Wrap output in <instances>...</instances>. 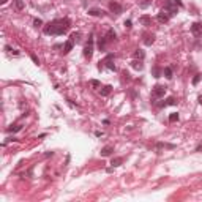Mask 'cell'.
I'll return each instance as SVG.
<instances>
[{"mask_svg": "<svg viewBox=\"0 0 202 202\" xmlns=\"http://www.w3.org/2000/svg\"><path fill=\"white\" fill-rule=\"evenodd\" d=\"M71 29V21L68 18H62V19H54L49 24L44 25V33L46 35H63Z\"/></svg>", "mask_w": 202, "mask_h": 202, "instance_id": "6da1fadb", "label": "cell"}, {"mask_svg": "<svg viewBox=\"0 0 202 202\" xmlns=\"http://www.w3.org/2000/svg\"><path fill=\"white\" fill-rule=\"evenodd\" d=\"M166 85H161V84H156V85L152 89V100H160L166 95Z\"/></svg>", "mask_w": 202, "mask_h": 202, "instance_id": "7a4b0ae2", "label": "cell"}, {"mask_svg": "<svg viewBox=\"0 0 202 202\" xmlns=\"http://www.w3.org/2000/svg\"><path fill=\"white\" fill-rule=\"evenodd\" d=\"M103 66H106L107 70H111V71H115V65H114V54H107L106 55V59L103 60V62H100V65H98V68L101 70Z\"/></svg>", "mask_w": 202, "mask_h": 202, "instance_id": "3957f363", "label": "cell"}, {"mask_svg": "<svg viewBox=\"0 0 202 202\" xmlns=\"http://www.w3.org/2000/svg\"><path fill=\"white\" fill-rule=\"evenodd\" d=\"M163 10H164V11H166L169 16H174V14H177V13H178V6L174 3V0H167Z\"/></svg>", "mask_w": 202, "mask_h": 202, "instance_id": "277c9868", "label": "cell"}, {"mask_svg": "<svg viewBox=\"0 0 202 202\" xmlns=\"http://www.w3.org/2000/svg\"><path fill=\"white\" fill-rule=\"evenodd\" d=\"M92 55H93V35H90L89 43H87V46L84 48V57L90 60V59H92Z\"/></svg>", "mask_w": 202, "mask_h": 202, "instance_id": "5b68a950", "label": "cell"}, {"mask_svg": "<svg viewBox=\"0 0 202 202\" xmlns=\"http://www.w3.org/2000/svg\"><path fill=\"white\" fill-rule=\"evenodd\" d=\"M109 10L112 13H115V14H122V13H123L122 5H120V3H117V2H114V0H111V2H109Z\"/></svg>", "mask_w": 202, "mask_h": 202, "instance_id": "8992f818", "label": "cell"}, {"mask_svg": "<svg viewBox=\"0 0 202 202\" xmlns=\"http://www.w3.org/2000/svg\"><path fill=\"white\" fill-rule=\"evenodd\" d=\"M191 33L194 36H202V22H194L191 25Z\"/></svg>", "mask_w": 202, "mask_h": 202, "instance_id": "52a82bcc", "label": "cell"}, {"mask_svg": "<svg viewBox=\"0 0 202 202\" xmlns=\"http://www.w3.org/2000/svg\"><path fill=\"white\" fill-rule=\"evenodd\" d=\"M169 18H171V16L167 14V13L164 11V10H163V11H160V13H158V16H156L158 22H161V24H166V22L169 21Z\"/></svg>", "mask_w": 202, "mask_h": 202, "instance_id": "ba28073f", "label": "cell"}, {"mask_svg": "<svg viewBox=\"0 0 202 202\" xmlns=\"http://www.w3.org/2000/svg\"><path fill=\"white\" fill-rule=\"evenodd\" d=\"M175 104H177L175 98H174V96H169V98L164 101V103H158L156 106H158V107H166V106H175Z\"/></svg>", "mask_w": 202, "mask_h": 202, "instance_id": "9c48e42d", "label": "cell"}, {"mask_svg": "<svg viewBox=\"0 0 202 202\" xmlns=\"http://www.w3.org/2000/svg\"><path fill=\"white\" fill-rule=\"evenodd\" d=\"M153 43H155V35L153 33H145V35H144V44L152 46Z\"/></svg>", "mask_w": 202, "mask_h": 202, "instance_id": "30bf717a", "label": "cell"}, {"mask_svg": "<svg viewBox=\"0 0 202 202\" xmlns=\"http://www.w3.org/2000/svg\"><path fill=\"white\" fill-rule=\"evenodd\" d=\"M112 152H114V147L112 145H106V147H103V149H101V156H111V155H112Z\"/></svg>", "mask_w": 202, "mask_h": 202, "instance_id": "8fae6325", "label": "cell"}, {"mask_svg": "<svg viewBox=\"0 0 202 202\" xmlns=\"http://www.w3.org/2000/svg\"><path fill=\"white\" fill-rule=\"evenodd\" d=\"M161 149H175V145H172V144L158 142V144H156V153H161Z\"/></svg>", "mask_w": 202, "mask_h": 202, "instance_id": "7c38bea8", "label": "cell"}, {"mask_svg": "<svg viewBox=\"0 0 202 202\" xmlns=\"http://www.w3.org/2000/svg\"><path fill=\"white\" fill-rule=\"evenodd\" d=\"M133 57H134V60H144V57H145V52H144L142 49H136L133 52Z\"/></svg>", "mask_w": 202, "mask_h": 202, "instance_id": "4fadbf2b", "label": "cell"}, {"mask_svg": "<svg viewBox=\"0 0 202 202\" xmlns=\"http://www.w3.org/2000/svg\"><path fill=\"white\" fill-rule=\"evenodd\" d=\"M139 22L142 25L149 27V25H152V18H150V16H147V14H144V16H141V18H139Z\"/></svg>", "mask_w": 202, "mask_h": 202, "instance_id": "5bb4252c", "label": "cell"}, {"mask_svg": "<svg viewBox=\"0 0 202 202\" xmlns=\"http://www.w3.org/2000/svg\"><path fill=\"white\" fill-rule=\"evenodd\" d=\"M115 38H117V33L114 32V29H109V30L106 32V40H107V43H109V41H114Z\"/></svg>", "mask_w": 202, "mask_h": 202, "instance_id": "9a60e30c", "label": "cell"}, {"mask_svg": "<svg viewBox=\"0 0 202 202\" xmlns=\"http://www.w3.org/2000/svg\"><path fill=\"white\" fill-rule=\"evenodd\" d=\"M73 46H74V41H73V40H68V41L63 44V54H68L70 50L73 49Z\"/></svg>", "mask_w": 202, "mask_h": 202, "instance_id": "2e32d148", "label": "cell"}, {"mask_svg": "<svg viewBox=\"0 0 202 202\" xmlns=\"http://www.w3.org/2000/svg\"><path fill=\"white\" fill-rule=\"evenodd\" d=\"M111 92H112V85H104V87H101V90H100L101 96H107Z\"/></svg>", "mask_w": 202, "mask_h": 202, "instance_id": "e0dca14e", "label": "cell"}, {"mask_svg": "<svg viewBox=\"0 0 202 202\" xmlns=\"http://www.w3.org/2000/svg\"><path fill=\"white\" fill-rule=\"evenodd\" d=\"M131 66H133L134 70H137V71H141V70L144 68V65H142V60H133V62H131Z\"/></svg>", "mask_w": 202, "mask_h": 202, "instance_id": "ac0fdd59", "label": "cell"}, {"mask_svg": "<svg viewBox=\"0 0 202 202\" xmlns=\"http://www.w3.org/2000/svg\"><path fill=\"white\" fill-rule=\"evenodd\" d=\"M89 14L90 16H104V11L100 8H92V10H89Z\"/></svg>", "mask_w": 202, "mask_h": 202, "instance_id": "d6986e66", "label": "cell"}, {"mask_svg": "<svg viewBox=\"0 0 202 202\" xmlns=\"http://www.w3.org/2000/svg\"><path fill=\"white\" fill-rule=\"evenodd\" d=\"M137 3H139V8L145 10V8H149V6L152 5V0H139Z\"/></svg>", "mask_w": 202, "mask_h": 202, "instance_id": "ffe728a7", "label": "cell"}, {"mask_svg": "<svg viewBox=\"0 0 202 202\" xmlns=\"http://www.w3.org/2000/svg\"><path fill=\"white\" fill-rule=\"evenodd\" d=\"M163 73H164V76H166V79H172V68L171 66H166V68L163 70Z\"/></svg>", "mask_w": 202, "mask_h": 202, "instance_id": "44dd1931", "label": "cell"}, {"mask_svg": "<svg viewBox=\"0 0 202 202\" xmlns=\"http://www.w3.org/2000/svg\"><path fill=\"white\" fill-rule=\"evenodd\" d=\"M106 43H107L106 36L100 38V40H98V49H100V50H104V48H106Z\"/></svg>", "mask_w": 202, "mask_h": 202, "instance_id": "7402d4cb", "label": "cell"}, {"mask_svg": "<svg viewBox=\"0 0 202 202\" xmlns=\"http://www.w3.org/2000/svg\"><path fill=\"white\" fill-rule=\"evenodd\" d=\"M122 163H123V158H115V160L111 161V166H112V167H119V166H122Z\"/></svg>", "mask_w": 202, "mask_h": 202, "instance_id": "603a6c76", "label": "cell"}, {"mask_svg": "<svg viewBox=\"0 0 202 202\" xmlns=\"http://www.w3.org/2000/svg\"><path fill=\"white\" fill-rule=\"evenodd\" d=\"M21 130H22V125H11L8 128V133H18Z\"/></svg>", "mask_w": 202, "mask_h": 202, "instance_id": "cb8c5ba5", "label": "cell"}, {"mask_svg": "<svg viewBox=\"0 0 202 202\" xmlns=\"http://www.w3.org/2000/svg\"><path fill=\"white\" fill-rule=\"evenodd\" d=\"M5 50H6V52H10V54H13V55H19V50H16V49H13V48H11V46H8V44H6V46H5Z\"/></svg>", "mask_w": 202, "mask_h": 202, "instance_id": "d4e9b609", "label": "cell"}, {"mask_svg": "<svg viewBox=\"0 0 202 202\" xmlns=\"http://www.w3.org/2000/svg\"><path fill=\"white\" fill-rule=\"evenodd\" d=\"M70 40H73V41H74V43H79V41H81V33H79V32L73 33V35L70 36Z\"/></svg>", "mask_w": 202, "mask_h": 202, "instance_id": "484cf974", "label": "cell"}, {"mask_svg": "<svg viewBox=\"0 0 202 202\" xmlns=\"http://www.w3.org/2000/svg\"><path fill=\"white\" fill-rule=\"evenodd\" d=\"M14 8L21 11V10L24 8V2H22V0H14Z\"/></svg>", "mask_w": 202, "mask_h": 202, "instance_id": "4316f807", "label": "cell"}, {"mask_svg": "<svg viewBox=\"0 0 202 202\" xmlns=\"http://www.w3.org/2000/svg\"><path fill=\"white\" fill-rule=\"evenodd\" d=\"M178 119H180V117H178V112H172L169 115V122H177Z\"/></svg>", "mask_w": 202, "mask_h": 202, "instance_id": "83f0119b", "label": "cell"}, {"mask_svg": "<svg viewBox=\"0 0 202 202\" xmlns=\"http://www.w3.org/2000/svg\"><path fill=\"white\" fill-rule=\"evenodd\" d=\"M90 85L95 87V89H98V87H101V82H100V81H96V79H92V81H90Z\"/></svg>", "mask_w": 202, "mask_h": 202, "instance_id": "f1b7e54d", "label": "cell"}, {"mask_svg": "<svg viewBox=\"0 0 202 202\" xmlns=\"http://www.w3.org/2000/svg\"><path fill=\"white\" fill-rule=\"evenodd\" d=\"M199 81H201V74H196L193 77V85H197L199 84Z\"/></svg>", "mask_w": 202, "mask_h": 202, "instance_id": "f546056e", "label": "cell"}, {"mask_svg": "<svg viewBox=\"0 0 202 202\" xmlns=\"http://www.w3.org/2000/svg\"><path fill=\"white\" fill-rule=\"evenodd\" d=\"M33 24H35V27H40V25H43V21H41V19H35Z\"/></svg>", "mask_w": 202, "mask_h": 202, "instance_id": "4dcf8cb0", "label": "cell"}, {"mask_svg": "<svg viewBox=\"0 0 202 202\" xmlns=\"http://www.w3.org/2000/svg\"><path fill=\"white\" fill-rule=\"evenodd\" d=\"M123 25H125L126 29H131V27H133V25H131V21H130V19H126V21L123 22Z\"/></svg>", "mask_w": 202, "mask_h": 202, "instance_id": "1f68e13d", "label": "cell"}, {"mask_svg": "<svg viewBox=\"0 0 202 202\" xmlns=\"http://www.w3.org/2000/svg\"><path fill=\"white\" fill-rule=\"evenodd\" d=\"M30 57H32V60H33V62L36 63V65H40V60H38V57H36L35 54H32V55H30Z\"/></svg>", "mask_w": 202, "mask_h": 202, "instance_id": "d6a6232c", "label": "cell"}, {"mask_svg": "<svg viewBox=\"0 0 202 202\" xmlns=\"http://www.w3.org/2000/svg\"><path fill=\"white\" fill-rule=\"evenodd\" d=\"M153 73H155V77H160V70H158V68H155Z\"/></svg>", "mask_w": 202, "mask_h": 202, "instance_id": "836d02e7", "label": "cell"}, {"mask_svg": "<svg viewBox=\"0 0 202 202\" xmlns=\"http://www.w3.org/2000/svg\"><path fill=\"white\" fill-rule=\"evenodd\" d=\"M174 3H175L178 8H180V6H183V5H182V2H180V0H174Z\"/></svg>", "mask_w": 202, "mask_h": 202, "instance_id": "e575fe53", "label": "cell"}, {"mask_svg": "<svg viewBox=\"0 0 202 202\" xmlns=\"http://www.w3.org/2000/svg\"><path fill=\"white\" fill-rule=\"evenodd\" d=\"M95 136H98V137L103 136V131H95Z\"/></svg>", "mask_w": 202, "mask_h": 202, "instance_id": "d590c367", "label": "cell"}, {"mask_svg": "<svg viewBox=\"0 0 202 202\" xmlns=\"http://www.w3.org/2000/svg\"><path fill=\"white\" fill-rule=\"evenodd\" d=\"M201 150H202V142H201V145L196 147V152H201Z\"/></svg>", "mask_w": 202, "mask_h": 202, "instance_id": "8d00e7d4", "label": "cell"}, {"mask_svg": "<svg viewBox=\"0 0 202 202\" xmlns=\"http://www.w3.org/2000/svg\"><path fill=\"white\" fill-rule=\"evenodd\" d=\"M197 101H199V104L202 106V95H199V98H197Z\"/></svg>", "mask_w": 202, "mask_h": 202, "instance_id": "74e56055", "label": "cell"}, {"mask_svg": "<svg viewBox=\"0 0 202 202\" xmlns=\"http://www.w3.org/2000/svg\"><path fill=\"white\" fill-rule=\"evenodd\" d=\"M6 2H8V0H0V3H2V5H5Z\"/></svg>", "mask_w": 202, "mask_h": 202, "instance_id": "f35d334b", "label": "cell"}]
</instances>
